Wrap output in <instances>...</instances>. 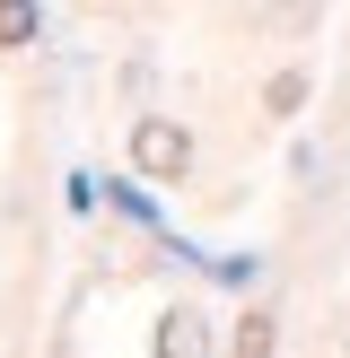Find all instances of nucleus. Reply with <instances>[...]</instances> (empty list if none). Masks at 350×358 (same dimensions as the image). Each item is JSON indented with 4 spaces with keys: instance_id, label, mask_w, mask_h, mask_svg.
Masks as SVG:
<instances>
[{
    "instance_id": "nucleus-2",
    "label": "nucleus",
    "mask_w": 350,
    "mask_h": 358,
    "mask_svg": "<svg viewBox=\"0 0 350 358\" xmlns=\"http://www.w3.org/2000/svg\"><path fill=\"white\" fill-rule=\"evenodd\" d=\"M0 44H35V0H0Z\"/></svg>"
},
{
    "instance_id": "nucleus-5",
    "label": "nucleus",
    "mask_w": 350,
    "mask_h": 358,
    "mask_svg": "<svg viewBox=\"0 0 350 358\" xmlns=\"http://www.w3.org/2000/svg\"><path fill=\"white\" fill-rule=\"evenodd\" d=\"M272 341H280V332H272V324H262V315H245V324H237V350H245V358H262V350H272Z\"/></svg>"
},
{
    "instance_id": "nucleus-4",
    "label": "nucleus",
    "mask_w": 350,
    "mask_h": 358,
    "mask_svg": "<svg viewBox=\"0 0 350 358\" xmlns=\"http://www.w3.org/2000/svg\"><path fill=\"white\" fill-rule=\"evenodd\" d=\"M262 105H272V114H298V105H307V79H298V70H280V79L262 87Z\"/></svg>"
},
{
    "instance_id": "nucleus-3",
    "label": "nucleus",
    "mask_w": 350,
    "mask_h": 358,
    "mask_svg": "<svg viewBox=\"0 0 350 358\" xmlns=\"http://www.w3.org/2000/svg\"><path fill=\"white\" fill-rule=\"evenodd\" d=\"M158 350H202V315H167V324H158Z\"/></svg>"
},
{
    "instance_id": "nucleus-1",
    "label": "nucleus",
    "mask_w": 350,
    "mask_h": 358,
    "mask_svg": "<svg viewBox=\"0 0 350 358\" xmlns=\"http://www.w3.org/2000/svg\"><path fill=\"white\" fill-rule=\"evenodd\" d=\"M132 166L149 175V184H184L192 175V131L167 122V114H140L132 122Z\"/></svg>"
}]
</instances>
